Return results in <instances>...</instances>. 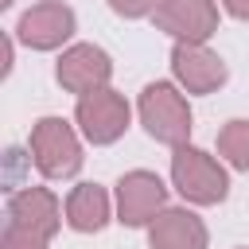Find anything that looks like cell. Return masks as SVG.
<instances>
[{
  "label": "cell",
  "instance_id": "cell-14",
  "mask_svg": "<svg viewBox=\"0 0 249 249\" xmlns=\"http://www.w3.org/2000/svg\"><path fill=\"white\" fill-rule=\"evenodd\" d=\"M47 241L51 237L23 230V226H12V222H4V233H0V249H47Z\"/></svg>",
  "mask_w": 249,
  "mask_h": 249
},
{
  "label": "cell",
  "instance_id": "cell-3",
  "mask_svg": "<svg viewBox=\"0 0 249 249\" xmlns=\"http://www.w3.org/2000/svg\"><path fill=\"white\" fill-rule=\"evenodd\" d=\"M31 156L47 179H70L82 167V144L62 117H43L31 128Z\"/></svg>",
  "mask_w": 249,
  "mask_h": 249
},
{
  "label": "cell",
  "instance_id": "cell-8",
  "mask_svg": "<svg viewBox=\"0 0 249 249\" xmlns=\"http://www.w3.org/2000/svg\"><path fill=\"white\" fill-rule=\"evenodd\" d=\"M16 35H19V43L31 47V51H54V47H62V43L74 35V12H70L66 4H58V0L35 4V8H27V12L19 16Z\"/></svg>",
  "mask_w": 249,
  "mask_h": 249
},
{
  "label": "cell",
  "instance_id": "cell-7",
  "mask_svg": "<svg viewBox=\"0 0 249 249\" xmlns=\"http://www.w3.org/2000/svg\"><path fill=\"white\" fill-rule=\"evenodd\" d=\"M54 74H58V86H62V89L86 97V93H97V89L109 86L113 62H109V54H105L101 47H93V43H74L70 51H62Z\"/></svg>",
  "mask_w": 249,
  "mask_h": 249
},
{
  "label": "cell",
  "instance_id": "cell-4",
  "mask_svg": "<svg viewBox=\"0 0 249 249\" xmlns=\"http://www.w3.org/2000/svg\"><path fill=\"white\" fill-rule=\"evenodd\" d=\"M74 121L82 124L86 140L89 144H113L124 136L128 128V101L117 93V89H97V93H86L78 97V109H74Z\"/></svg>",
  "mask_w": 249,
  "mask_h": 249
},
{
  "label": "cell",
  "instance_id": "cell-13",
  "mask_svg": "<svg viewBox=\"0 0 249 249\" xmlns=\"http://www.w3.org/2000/svg\"><path fill=\"white\" fill-rule=\"evenodd\" d=\"M218 152L230 160V167L249 171V121H230L218 132Z\"/></svg>",
  "mask_w": 249,
  "mask_h": 249
},
{
  "label": "cell",
  "instance_id": "cell-16",
  "mask_svg": "<svg viewBox=\"0 0 249 249\" xmlns=\"http://www.w3.org/2000/svg\"><path fill=\"white\" fill-rule=\"evenodd\" d=\"M222 8L237 19H249V0H222Z\"/></svg>",
  "mask_w": 249,
  "mask_h": 249
},
{
  "label": "cell",
  "instance_id": "cell-17",
  "mask_svg": "<svg viewBox=\"0 0 249 249\" xmlns=\"http://www.w3.org/2000/svg\"><path fill=\"white\" fill-rule=\"evenodd\" d=\"M8 4H12V0H0V8H8Z\"/></svg>",
  "mask_w": 249,
  "mask_h": 249
},
{
  "label": "cell",
  "instance_id": "cell-10",
  "mask_svg": "<svg viewBox=\"0 0 249 249\" xmlns=\"http://www.w3.org/2000/svg\"><path fill=\"white\" fill-rule=\"evenodd\" d=\"M8 222L35 230L43 237H54L58 226H62V206L47 187H23V191L8 195Z\"/></svg>",
  "mask_w": 249,
  "mask_h": 249
},
{
  "label": "cell",
  "instance_id": "cell-2",
  "mask_svg": "<svg viewBox=\"0 0 249 249\" xmlns=\"http://www.w3.org/2000/svg\"><path fill=\"white\" fill-rule=\"evenodd\" d=\"M136 109H140V124L148 128L152 140H160V144H167V148L187 144V136H191V105H187V97H183L171 82H152V86H144Z\"/></svg>",
  "mask_w": 249,
  "mask_h": 249
},
{
  "label": "cell",
  "instance_id": "cell-1",
  "mask_svg": "<svg viewBox=\"0 0 249 249\" xmlns=\"http://www.w3.org/2000/svg\"><path fill=\"white\" fill-rule=\"evenodd\" d=\"M171 183L175 191L187 198V202H198V206H214L230 195V175L226 167L206 156L202 148H191V144H179L175 156H171Z\"/></svg>",
  "mask_w": 249,
  "mask_h": 249
},
{
  "label": "cell",
  "instance_id": "cell-12",
  "mask_svg": "<svg viewBox=\"0 0 249 249\" xmlns=\"http://www.w3.org/2000/svg\"><path fill=\"white\" fill-rule=\"evenodd\" d=\"M109 222V195L97 183H78L66 198V226L78 233H97Z\"/></svg>",
  "mask_w": 249,
  "mask_h": 249
},
{
  "label": "cell",
  "instance_id": "cell-6",
  "mask_svg": "<svg viewBox=\"0 0 249 249\" xmlns=\"http://www.w3.org/2000/svg\"><path fill=\"white\" fill-rule=\"evenodd\" d=\"M156 27L175 43H206L218 31V8L214 0H160Z\"/></svg>",
  "mask_w": 249,
  "mask_h": 249
},
{
  "label": "cell",
  "instance_id": "cell-11",
  "mask_svg": "<svg viewBox=\"0 0 249 249\" xmlns=\"http://www.w3.org/2000/svg\"><path fill=\"white\" fill-rule=\"evenodd\" d=\"M206 226L198 214L187 206H167L152 226H148V245L152 249H206Z\"/></svg>",
  "mask_w": 249,
  "mask_h": 249
},
{
  "label": "cell",
  "instance_id": "cell-5",
  "mask_svg": "<svg viewBox=\"0 0 249 249\" xmlns=\"http://www.w3.org/2000/svg\"><path fill=\"white\" fill-rule=\"evenodd\" d=\"M167 187L152 171H128L117 183V222L124 226H148L156 222L167 206Z\"/></svg>",
  "mask_w": 249,
  "mask_h": 249
},
{
  "label": "cell",
  "instance_id": "cell-15",
  "mask_svg": "<svg viewBox=\"0 0 249 249\" xmlns=\"http://www.w3.org/2000/svg\"><path fill=\"white\" fill-rule=\"evenodd\" d=\"M156 4H160V0H109V8H113L117 16H124V19H140V16L156 12Z\"/></svg>",
  "mask_w": 249,
  "mask_h": 249
},
{
  "label": "cell",
  "instance_id": "cell-9",
  "mask_svg": "<svg viewBox=\"0 0 249 249\" xmlns=\"http://www.w3.org/2000/svg\"><path fill=\"white\" fill-rule=\"evenodd\" d=\"M171 70H175V78L187 93H210L226 82V62L206 43H175Z\"/></svg>",
  "mask_w": 249,
  "mask_h": 249
}]
</instances>
